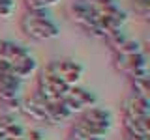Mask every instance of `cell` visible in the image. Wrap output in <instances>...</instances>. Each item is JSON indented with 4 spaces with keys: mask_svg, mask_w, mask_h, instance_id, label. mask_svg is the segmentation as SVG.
<instances>
[{
    "mask_svg": "<svg viewBox=\"0 0 150 140\" xmlns=\"http://www.w3.org/2000/svg\"><path fill=\"white\" fill-rule=\"evenodd\" d=\"M21 30L36 41L54 39L60 34L58 24L49 17L47 9H43V11H26V15L21 19Z\"/></svg>",
    "mask_w": 150,
    "mask_h": 140,
    "instance_id": "1",
    "label": "cell"
},
{
    "mask_svg": "<svg viewBox=\"0 0 150 140\" xmlns=\"http://www.w3.org/2000/svg\"><path fill=\"white\" fill-rule=\"evenodd\" d=\"M112 65L116 71L124 73L126 77L131 78H143L148 77V56L146 52H141L135 56H112Z\"/></svg>",
    "mask_w": 150,
    "mask_h": 140,
    "instance_id": "2",
    "label": "cell"
},
{
    "mask_svg": "<svg viewBox=\"0 0 150 140\" xmlns=\"http://www.w3.org/2000/svg\"><path fill=\"white\" fill-rule=\"evenodd\" d=\"M43 71L53 75L56 78H60L69 88H73V86H77V82L83 77V65L73 62V60H54V62L45 65Z\"/></svg>",
    "mask_w": 150,
    "mask_h": 140,
    "instance_id": "3",
    "label": "cell"
},
{
    "mask_svg": "<svg viewBox=\"0 0 150 140\" xmlns=\"http://www.w3.org/2000/svg\"><path fill=\"white\" fill-rule=\"evenodd\" d=\"M69 15H71L75 24H79L84 32L96 24V22H94V9H92V6L90 4L81 2V0H77V2H73L71 6H69Z\"/></svg>",
    "mask_w": 150,
    "mask_h": 140,
    "instance_id": "4",
    "label": "cell"
},
{
    "mask_svg": "<svg viewBox=\"0 0 150 140\" xmlns=\"http://www.w3.org/2000/svg\"><path fill=\"white\" fill-rule=\"evenodd\" d=\"M126 118L131 120H143L150 118V99H143V97H135L129 95L124 101V114Z\"/></svg>",
    "mask_w": 150,
    "mask_h": 140,
    "instance_id": "5",
    "label": "cell"
},
{
    "mask_svg": "<svg viewBox=\"0 0 150 140\" xmlns=\"http://www.w3.org/2000/svg\"><path fill=\"white\" fill-rule=\"evenodd\" d=\"M21 112L25 116H28L34 121H41V123H47V103L41 99L38 93L30 97V99L23 101L21 105Z\"/></svg>",
    "mask_w": 150,
    "mask_h": 140,
    "instance_id": "6",
    "label": "cell"
},
{
    "mask_svg": "<svg viewBox=\"0 0 150 140\" xmlns=\"http://www.w3.org/2000/svg\"><path fill=\"white\" fill-rule=\"evenodd\" d=\"M26 56H30V50L26 47L13 43V41H0V60L9 64H17L21 60H25Z\"/></svg>",
    "mask_w": 150,
    "mask_h": 140,
    "instance_id": "7",
    "label": "cell"
},
{
    "mask_svg": "<svg viewBox=\"0 0 150 140\" xmlns=\"http://www.w3.org/2000/svg\"><path fill=\"white\" fill-rule=\"evenodd\" d=\"M81 118H84L86 121H90L92 125H96V127H100V129H105V131H109L111 125H112L111 112L105 110V108H100V106H92V108H88Z\"/></svg>",
    "mask_w": 150,
    "mask_h": 140,
    "instance_id": "8",
    "label": "cell"
},
{
    "mask_svg": "<svg viewBox=\"0 0 150 140\" xmlns=\"http://www.w3.org/2000/svg\"><path fill=\"white\" fill-rule=\"evenodd\" d=\"M36 71H38V62H36L34 56L30 54V56H26L25 60H21V62L13 64L11 73H9V75H13V77L19 78L21 82H25L26 78H30Z\"/></svg>",
    "mask_w": 150,
    "mask_h": 140,
    "instance_id": "9",
    "label": "cell"
},
{
    "mask_svg": "<svg viewBox=\"0 0 150 140\" xmlns=\"http://www.w3.org/2000/svg\"><path fill=\"white\" fill-rule=\"evenodd\" d=\"M122 123H124L126 134H131V136H148L150 134V118L131 120L122 116Z\"/></svg>",
    "mask_w": 150,
    "mask_h": 140,
    "instance_id": "10",
    "label": "cell"
},
{
    "mask_svg": "<svg viewBox=\"0 0 150 140\" xmlns=\"http://www.w3.org/2000/svg\"><path fill=\"white\" fill-rule=\"evenodd\" d=\"M38 86H45V88H49V90H53L58 97H68V93L71 88L68 86L66 82H62L60 78H56L53 77V75H49V73H45V71H41L40 75V80H38Z\"/></svg>",
    "mask_w": 150,
    "mask_h": 140,
    "instance_id": "11",
    "label": "cell"
},
{
    "mask_svg": "<svg viewBox=\"0 0 150 140\" xmlns=\"http://www.w3.org/2000/svg\"><path fill=\"white\" fill-rule=\"evenodd\" d=\"M69 97H71L73 101H77L79 105L83 106V110L84 108H92V106H96V103H98V97H96V93L90 92V90H86V88H79V86H73L71 90H69L68 93Z\"/></svg>",
    "mask_w": 150,
    "mask_h": 140,
    "instance_id": "12",
    "label": "cell"
},
{
    "mask_svg": "<svg viewBox=\"0 0 150 140\" xmlns=\"http://www.w3.org/2000/svg\"><path fill=\"white\" fill-rule=\"evenodd\" d=\"M73 127H77L79 131H81L83 136H86V138H98V140H103V138L107 136V133H109V131H105V129H100V127H96V125H92L90 121H86L84 118H79L77 121H75Z\"/></svg>",
    "mask_w": 150,
    "mask_h": 140,
    "instance_id": "13",
    "label": "cell"
},
{
    "mask_svg": "<svg viewBox=\"0 0 150 140\" xmlns=\"http://www.w3.org/2000/svg\"><path fill=\"white\" fill-rule=\"evenodd\" d=\"M131 95L135 97H143V99H150V78L143 77V78H131Z\"/></svg>",
    "mask_w": 150,
    "mask_h": 140,
    "instance_id": "14",
    "label": "cell"
},
{
    "mask_svg": "<svg viewBox=\"0 0 150 140\" xmlns=\"http://www.w3.org/2000/svg\"><path fill=\"white\" fill-rule=\"evenodd\" d=\"M141 52H144V47L141 41H135V39H126L115 50V54H118V56H135V54H141Z\"/></svg>",
    "mask_w": 150,
    "mask_h": 140,
    "instance_id": "15",
    "label": "cell"
},
{
    "mask_svg": "<svg viewBox=\"0 0 150 140\" xmlns=\"http://www.w3.org/2000/svg\"><path fill=\"white\" fill-rule=\"evenodd\" d=\"M23 88V82L15 78L13 75H4V77H0V90H8V92H15L19 93Z\"/></svg>",
    "mask_w": 150,
    "mask_h": 140,
    "instance_id": "16",
    "label": "cell"
},
{
    "mask_svg": "<svg viewBox=\"0 0 150 140\" xmlns=\"http://www.w3.org/2000/svg\"><path fill=\"white\" fill-rule=\"evenodd\" d=\"M126 39H128V37L124 36V32H122V30H118V32H115V34H111V36H107V37H105L107 45H109L111 49H112V52H115V50L118 49V47L124 43Z\"/></svg>",
    "mask_w": 150,
    "mask_h": 140,
    "instance_id": "17",
    "label": "cell"
},
{
    "mask_svg": "<svg viewBox=\"0 0 150 140\" xmlns=\"http://www.w3.org/2000/svg\"><path fill=\"white\" fill-rule=\"evenodd\" d=\"M133 9H135V13H137L141 19L146 21L148 15H150V0H135V2H133Z\"/></svg>",
    "mask_w": 150,
    "mask_h": 140,
    "instance_id": "18",
    "label": "cell"
},
{
    "mask_svg": "<svg viewBox=\"0 0 150 140\" xmlns=\"http://www.w3.org/2000/svg\"><path fill=\"white\" fill-rule=\"evenodd\" d=\"M15 11V2L13 0H0V19H9Z\"/></svg>",
    "mask_w": 150,
    "mask_h": 140,
    "instance_id": "19",
    "label": "cell"
},
{
    "mask_svg": "<svg viewBox=\"0 0 150 140\" xmlns=\"http://www.w3.org/2000/svg\"><path fill=\"white\" fill-rule=\"evenodd\" d=\"M62 105L66 106V110H68V112H69L71 116H73V114H79V112H83V106L79 105L77 101H73V99H71L69 95H68V97H64V99H62Z\"/></svg>",
    "mask_w": 150,
    "mask_h": 140,
    "instance_id": "20",
    "label": "cell"
},
{
    "mask_svg": "<svg viewBox=\"0 0 150 140\" xmlns=\"http://www.w3.org/2000/svg\"><path fill=\"white\" fill-rule=\"evenodd\" d=\"M25 6L28 11H43V4L40 2V0H25Z\"/></svg>",
    "mask_w": 150,
    "mask_h": 140,
    "instance_id": "21",
    "label": "cell"
},
{
    "mask_svg": "<svg viewBox=\"0 0 150 140\" xmlns=\"http://www.w3.org/2000/svg\"><path fill=\"white\" fill-rule=\"evenodd\" d=\"M25 140H43V133L40 129H30V131H26Z\"/></svg>",
    "mask_w": 150,
    "mask_h": 140,
    "instance_id": "22",
    "label": "cell"
},
{
    "mask_svg": "<svg viewBox=\"0 0 150 140\" xmlns=\"http://www.w3.org/2000/svg\"><path fill=\"white\" fill-rule=\"evenodd\" d=\"M11 67L13 65L9 62H4V60H0V77H4V75H9L11 73Z\"/></svg>",
    "mask_w": 150,
    "mask_h": 140,
    "instance_id": "23",
    "label": "cell"
},
{
    "mask_svg": "<svg viewBox=\"0 0 150 140\" xmlns=\"http://www.w3.org/2000/svg\"><path fill=\"white\" fill-rule=\"evenodd\" d=\"M40 2L43 4V8L47 9V8H49V6H54V4L58 2V0H40Z\"/></svg>",
    "mask_w": 150,
    "mask_h": 140,
    "instance_id": "24",
    "label": "cell"
},
{
    "mask_svg": "<svg viewBox=\"0 0 150 140\" xmlns=\"http://www.w3.org/2000/svg\"><path fill=\"white\" fill-rule=\"evenodd\" d=\"M126 140H148V136H131V134H126Z\"/></svg>",
    "mask_w": 150,
    "mask_h": 140,
    "instance_id": "25",
    "label": "cell"
},
{
    "mask_svg": "<svg viewBox=\"0 0 150 140\" xmlns=\"http://www.w3.org/2000/svg\"><path fill=\"white\" fill-rule=\"evenodd\" d=\"M84 140H98V138H84Z\"/></svg>",
    "mask_w": 150,
    "mask_h": 140,
    "instance_id": "26",
    "label": "cell"
}]
</instances>
